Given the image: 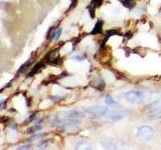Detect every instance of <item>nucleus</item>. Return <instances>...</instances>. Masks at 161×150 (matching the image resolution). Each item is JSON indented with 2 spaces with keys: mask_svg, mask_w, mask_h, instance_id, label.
I'll return each instance as SVG.
<instances>
[{
  "mask_svg": "<svg viewBox=\"0 0 161 150\" xmlns=\"http://www.w3.org/2000/svg\"><path fill=\"white\" fill-rule=\"evenodd\" d=\"M122 96L124 97L128 102L130 103H134V104H140L143 103L145 100V95L142 91L139 90H131L125 92L122 94Z\"/></svg>",
  "mask_w": 161,
  "mask_h": 150,
  "instance_id": "obj_1",
  "label": "nucleus"
},
{
  "mask_svg": "<svg viewBox=\"0 0 161 150\" xmlns=\"http://www.w3.org/2000/svg\"><path fill=\"white\" fill-rule=\"evenodd\" d=\"M154 136V130L148 125H142L137 130V137L142 141H150Z\"/></svg>",
  "mask_w": 161,
  "mask_h": 150,
  "instance_id": "obj_2",
  "label": "nucleus"
},
{
  "mask_svg": "<svg viewBox=\"0 0 161 150\" xmlns=\"http://www.w3.org/2000/svg\"><path fill=\"white\" fill-rule=\"evenodd\" d=\"M125 113L126 111H115V112H111V113H106L104 115V119L107 121H112V122H117V121H120L125 117Z\"/></svg>",
  "mask_w": 161,
  "mask_h": 150,
  "instance_id": "obj_3",
  "label": "nucleus"
},
{
  "mask_svg": "<svg viewBox=\"0 0 161 150\" xmlns=\"http://www.w3.org/2000/svg\"><path fill=\"white\" fill-rule=\"evenodd\" d=\"M87 111L95 115H105L106 113L109 112V108L104 107V106H93V107L88 108Z\"/></svg>",
  "mask_w": 161,
  "mask_h": 150,
  "instance_id": "obj_4",
  "label": "nucleus"
},
{
  "mask_svg": "<svg viewBox=\"0 0 161 150\" xmlns=\"http://www.w3.org/2000/svg\"><path fill=\"white\" fill-rule=\"evenodd\" d=\"M66 117L67 118H74V119H80L85 117L84 112L80 111V110H71V111L66 113Z\"/></svg>",
  "mask_w": 161,
  "mask_h": 150,
  "instance_id": "obj_5",
  "label": "nucleus"
},
{
  "mask_svg": "<svg viewBox=\"0 0 161 150\" xmlns=\"http://www.w3.org/2000/svg\"><path fill=\"white\" fill-rule=\"evenodd\" d=\"M103 26H104V21L102 20V19H99V20L97 21V23H96L94 29H93L92 32H91V34H92V35L101 34L102 31H103Z\"/></svg>",
  "mask_w": 161,
  "mask_h": 150,
  "instance_id": "obj_6",
  "label": "nucleus"
},
{
  "mask_svg": "<svg viewBox=\"0 0 161 150\" xmlns=\"http://www.w3.org/2000/svg\"><path fill=\"white\" fill-rule=\"evenodd\" d=\"M101 144L104 147H106V148H115L117 145L114 139H111V138H104L101 141Z\"/></svg>",
  "mask_w": 161,
  "mask_h": 150,
  "instance_id": "obj_7",
  "label": "nucleus"
},
{
  "mask_svg": "<svg viewBox=\"0 0 161 150\" xmlns=\"http://www.w3.org/2000/svg\"><path fill=\"white\" fill-rule=\"evenodd\" d=\"M112 35H122V34L119 33L117 30H109V31L107 32V35L105 36V38H104L103 40V43H102V46H104V45L106 44V42L108 41V39L111 37Z\"/></svg>",
  "mask_w": 161,
  "mask_h": 150,
  "instance_id": "obj_8",
  "label": "nucleus"
},
{
  "mask_svg": "<svg viewBox=\"0 0 161 150\" xmlns=\"http://www.w3.org/2000/svg\"><path fill=\"white\" fill-rule=\"evenodd\" d=\"M103 1L104 0H92L90 6H89V9H95L96 10V8L101 6V4L103 3Z\"/></svg>",
  "mask_w": 161,
  "mask_h": 150,
  "instance_id": "obj_9",
  "label": "nucleus"
},
{
  "mask_svg": "<svg viewBox=\"0 0 161 150\" xmlns=\"http://www.w3.org/2000/svg\"><path fill=\"white\" fill-rule=\"evenodd\" d=\"M121 2H122V4H123V6H125V7H127V8H132L135 4L134 0H122Z\"/></svg>",
  "mask_w": 161,
  "mask_h": 150,
  "instance_id": "obj_10",
  "label": "nucleus"
},
{
  "mask_svg": "<svg viewBox=\"0 0 161 150\" xmlns=\"http://www.w3.org/2000/svg\"><path fill=\"white\" fill-rule=\"evenodd\" d=\"M77 148H86V149H91L92 148V146H91V144L89 142H87V141H82V142H80L79 144H78V147Z\"/></svg>",
  "mask_w": 161,
  "mask_h": 150,
  "instance_id": "obj_11",
  "label": "nucleus"
},
{
  "mask_svg": "<svg viewBox=\"0 0 161 150\" xmlns=\"http://www.w3.org/2000/svg\"><path fill=\"white\" fill-rule=\"evenodd\" d=\"M105 102L108 104V105H112V104H118L116 101H115L114 99H113V97L111 96V95H107L105 98Z\"/></svg>",
  "mask_w": 161,
  "mask_h": 150,
  "instance_id": "obj_12",
  "label": "nucleus"
},
{
  "mask_svg": "<svg viewBox=\"0 0 161 150\" xmlns=\"http://www.w3.org/2000/svg\"><path fill=\"white\" fill-rule=\"evenodd\" d=\"M62 28H58V29L56 30V33H54V37H53V40H54V41H58V39L60 38V35H62Z\"/></svg>",
  "mask_w": 161,
  "mask_h": 150,
  "instance_id": "obj_13",
  "label": "nucleus"
},
{
  "mask_svg": "<svg viewBox=\"0 0 161 150\" xmlns=\"http://www.w3.org/2000/svg\"><path fill=\"white\" fill-rule=\"evenodd\" d=\"M105 86H106L105 81H104L103 79H101L99 82H98V86H97V88L99 89L100 91H103V90H104V88H105Z\"/></svg>",
  "mask_w": 161,
  "mask_h": 150,
  "instance_id": "obj_14",
  "label": "nucleus"
},
{
  "mask_svg": "<svg viewBox=\"0 0 161 150\" xmlns=\"http://www.w3.org/2000/svg\"><path fill=\"white\" fill-rule=\"evenodd\" d=\"M74 59L77 60V61H83V60L85 59V57H84V56L78 55V56H75V57H74Z\"/></svg>",
  "mask_w": 161,
  "mask_h": 150,
  "instance_id": "obj_15",
  "label": "nucleus"
},
{
  "mask_svg": "<svg viewBox=\"0 0 161 150\" xmlns=\"http://www.w3.org/2000/svg\"><path fill=\"white\" fill-rule=\"evenodd\" d=\"M28 64H29V62H28V61H27L26 63H25V64H23V65H22V67H21V68L19 69V71H18V72H19V73H20V72H22V71L24 70V69L27 67V65H28Z\"/></svg>",
  "mask_w": 161,
  "mask_h": 150,
  "instance_id": "obj_16",
  "label": "nucleus"
},
{
  "mask_svg": "<svg viewBox=\"0 0 161 150\" xmlns=\"http://www.w3.org/2000/svg\"><path fill=\"white\" fill-rule=\"evenodd\" d=\"M77 2H78V0H73V3H71V8L75 7V6L77 5Z\"/></svg>",
  "mask_w": 161,
  "mask_h": 150,
  "instance_id": "obj_17",
  "label": "nucleus"
},
{
  "mask_svg": "<svg viewBox=\"0 0 161 150\" xmlns=\"http://www.w3.org/2000/svg\"><path fill=\"white\" fill-rule=\"evenodd\" d=\"M3 104H4V101L2 100V101H0V109H1V107L3 106Z\"/></svg>",
  "mask_w": 161,
  "mask_h": 150,
  "instance_id": "obj_18",
  "label": "nucleus"
},
{
  "mask_svg": "<svg viewBox=\"0 0 161 150\" xmlns=\"http://www.w3.org/2000/svg\"><path fill=\"white\" fill-rule=\"evenodd\" d=\"M160 12H161V9H160Z\"/></svg>",
  "mask_w": 161,
  "mask_h": 150,
  "instance_id": "obj_19",
  "label": "nucleus"
}]
</instances>
